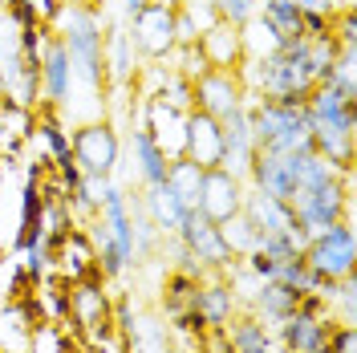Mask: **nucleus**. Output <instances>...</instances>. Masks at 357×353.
Wrapping results in <instances>:
<instances>
[{"instance_id": "obj_1", "label": "nucleus", "mask_w": 357, "mask_h": 353, "mask_svg": "<svg viewBox=\"0 0 357 353\" xmlns=\"http://www.w3.org/2000/svg\"><path fill=\"white\" fill-rule=\"evenodd\" d=\"M53 37L61 41L73 69V89L86 86L89 93L106 86V61H102V33H106V17H98V8L89 4H61V13L53 17Z\"/></svg>"}, {"instance_id": "obj_2", "label": "nucleus", "mask_w": 357, "mask_h": 353, "mask_svg": "<svg viewBox=\"0 0 357 353\" xmlns=\"http://www.w3.org/2000/svg\"><path fill=\"white\" fill-rule=\"evenodd\" d=\"M248 122H252V138L256 151H309L312 130H309V114L305 106H280L268 98H248Z\"/></svg>"}, {"instance_id": "obj_3", "label": "nucleus", "mask_w": 357, "mask_h": 353, "mask_svg": "<svg viewBox=\"0 0 357 353\" xmlns=\"http://www.w3.org/2000/svg\"><path fill=\"white\" fill-rule=\"evenodd\" d=\"M289 203H292V211H296L301 236L312 240V236H321V232L333 227V223L354 220V175L333 179V183H325V187L296 191Z\"/></svg>"}, {"instance_id": "obj_4", "label": "nucleus", "mask_w": 357, "mask_h": 353, "mask_svg": "<svg viewBox=\"0 0 357 353\" xmlns=\"http://www.w3.org/2000/svg\"><path fill=\"white\" fill-rule=\"evenodd\" d=\"M69 151H73V163L82 175L114 179L118 163H122V138L106 118H89L69 130Z\"/></svg>"}, {"instance_id": "obj_5", "label": "nucleus", "mask_w": 357, "mask_h": 353, "mask_svg": "<svg viewBox=\"0 0 357 353\" xmlns=\"http://www.w3.org/2000/svg\"><path fill=\"white\" fill-rule=\"evenodd\" d=\"M305 264L329 280H345L354 276V264H357V236H354V220H341L333 227H325L321 236L305 240Z\"/></svg>"}, {"instance_id": "obj_6", "label": "nucleus", "mask_w": 357, "mask_h": 353, "mask_svg": "<svg viewBox=\"0 0 357 353\" xmlns=\"http://www.w3.org/2000/svg\"><path fill=\"white\" fill-rule=\"evenodd\" d=\"M301 158H305V151H292V155H280V151H256L252 163H248L244 183L252 187V191H264V195L289 203V199L296 195V187H301Z\"/></svg>"}, {"instance_id": "obj_7", "label": "nucleus", "mask_w": 357, "mask_h": 353, "mask_svg": "<svg viewBox=\"0 0 357 353\" xmlns=\"http://www.w3.org/2000/svg\"><path fill=\"white\" fill-rule=\"evenodd\" d=\"M130 41L138 49V57L146 61H167L175 53V8H162V4H142L130 17Z\"/></svg>"}, {"instance_id": "obj_8", "label": "nucleus", "mask_w": 357, "mask_h": 353, "mask_svg": "<svg viewBox=\"0 0 357 353\" xmlns=\"http://www.w3.org/2000/svg\"><path fill=\"white\" fill-rule=\"evenodd\" d=\"M175 236H178V243L203 264V272H227V268L236 264V256H231L227 243L220 240V223L203 220L199 211H187V220L178 223Z\"/></svg>"}, {"instance_id": "obj_9", "label": "nucleus", "mask_w": 357, "mask_h": 353, "mask_svg": "<svg viewBox=\"0 0 357 353\" xmlns=\"http://www.w3.org/2000/svg\"><path fill=\"white\" fill-rule=\"evenodd\" d=\"M41 305L37 296H17L0 305V353H33L41 329Z\"/></svg>"}, {"instance_id": "obj_10", "label": "nucleus", "mask_w": 357, "mask_h": 353, "mask_svg": "<svg viewBox=\"0 0 357 353\" xmlns=\"http://www.w3.org/2000/svg\"><path fill=\"white\" fill-rule=\"evenodd\" d=\"M191 93H195V110L211 114V118H223V114H231L236 106L248 102V89L236 69H207V73H199L191 82Z\"/></svg>"}, {"instance_id": "obj_11", "label": "nucleus", "mask_w": 357, "mask_h": 353, "mask_svg": "<svg viewBox=\"0 0 357 353\" xmlns=\"http://www.w3.org/2000/svg\"><path fill=\"white\" fill-rule=\"evenodd\" d=\"M244 195H248V183L231 171H203V187H199V216L211 223L231 220L236 211H244Z\"/></svg>"}, {"instance_id": "obj_12", "label": "nucleus", "mask_w": 357, "mask_h": 353, "mask_svg": "<svg viewBox=\"0 0 357 353\" xmlns=\"http://www.w3.org/2000/svg\"><path fill=\"white\" fill-rule=\"evenodd\" d=\"M142 130L151 134V142L167 155V163L183 158V151H187V110H175V106H167L162 98L151 93L146 110H142Z\"/></svg>"}, {"instance_id": "obj_13", "label": "nucleus", "mask_w": 357, "mask_h": 353, "mask_svg": "<svg viewBox=\"0 0 357 353\" xmlns=\"http://www.w3.org/2000/svg\"><path fill=\"white\" fill-rule=\"evenodd\" d=\"M333 325H337L333 317H309V313L296 309V313H289L284 321L272 325V341L284 353H312L329 341V329H333Z\"/></svg>"}, {"instance_id": "obj_14", "label": "nucleus", "mask_w": 357, "mask_h": 353, "mask_svg": "<svg viewBox=\"0 0 357 353\" xmlns=\"http://www.w3.org/2000/svg\"><path fill=\"white\" fill-rule=\"evenodd\" d=\"M183 158H191L203 171L223 167V126H220V118H211V114H203V110H187V151H183Z\"/></svg>"}, {"instance_id": "obj_15", "label": "nucleus", "mask_w": 357, "mask_h": 353, "mask_svg": "<svg viewBox=\"0 0 357 353\" xmlns=\"http://www.w3.org/2000/svg\"><path fill=\"white\" fill-rule=\"evenodd\" d=\"M93 272H98V252L89 243L86 227H69L66 240L53 248V276L66 280V285H77V280H86Z\"/></svg>"}, {"instance_id": "obj_16", "label": "nucleus", "mask_w": 357, "mask_h": 353, "mask_svg": "<svg viewBox=\"0 0 357 353\" xmlns=\"http://www.w3.org/2000/svg\"><path fill=\"white\" fill-rule=\"evenodd\" d=\"M195 309H199L207 329H227V321L240 313V296L223 272H207L195 288Z\"/></svg>"}, {"instance_id": "obj_17", "label": "nucleus", "mask_w": 357, "mask_h": 353, "mask_svg": "<svg viewBox=\"0 0 357 353\" xmlns=\"http://www.w3.org/2000/svg\"><path fill=\"white\" fill-rule=\"evenodd\" d=\"M244 216L252 220V227H256L260 236H301V223H296L292 203L272 199V195H264V191H252V187H248Z\"/></svg>"}, {"instance_id": "obj_18", "label": "nucleus", "mask_w": 357, "mask_h": 353, "mask_svg": "<svg viewBox=\"0 0 357 353\" xmlns=\"http://www.w3.org/2000/svg\"><path fill=\"white\" fill-rule=\"evenodd\" d=\"M220 126H223V171L244 179L248 163L256 155V138H252V122H248V102L236 106L231 114H223Z\"/></svg>"}, {"instance_id": "obj_19", "label": "nucleus", "mask_w": 357, "mask_h": 353, "mask_svg": "<svg viewBox=\"0 0 357 353\" xmlns=\"http://www.w3.org/2000/svg\"><path fill=\"white\" fill-rule=\"evenodd\" d=\"M301 296H305V292L292 288V285H280V280H256V288L248 292V301H244V309L256 313L260 321H268V329H272L276 321H284L289 313H296Z\"/></svg>"}, {"instance_id": "obj_20", "label": "nucleus", "mask_w": 357, "mask_h": 353, "mask_svg": "<svg viewBox=\"0 0 357 353\" xmlns=\"http://www.w3.org/2000/svg\"><path fill=\"white\" fill-rule=\"evenodd\" d=\"M41 98L57 110H66L69 98H73V69H69V57L57 37L45 45L41 53Z\"/></svg>"}, {"instance_id": "obj_21", "label": "nucleus", "mask_w": 357, "mask_h": 353, "mask_svg": "<svg viewBox=\"0 0 357 353\" xmlns=\"http://www.w3.org/2000/svg\"><path fill=\"white\" fill-rule=\"evenodd\" d=\"M199 53L207 69H240L244 66V41H240V29L227 21H215L211 29L199 33Z\"/></svg>"}, {"instance_id": "obj_22", "label": "nucleus", "mask_w": 357, "mask_h": 353, "mask_svg": "<svg viewBox=\"0 0 357 353\" xmlns=\"http://www.w3.org/2000/svg\"><path fill=\"white\" fill-rule=\"evenodd\" d=\"M102 61H106V82H118V86H126L138 73V49H134L130 33L122 24H106V33H102Z\"/></svg>"}, {"instance_id": "obj_23", "label": "nucleus", "mask_w": 357, "mask_h": 353, "mask_svg": "<svg viewBox=\"0 0 357 353\" xmlns=\"http://www.w3.org/2000/svg\"><path fill=\"white\" fill-rule=\"evenodd\" d=\"M142 211H146V220L155 223L158 236H175L178 223L187 220V207L175 199V191L167 187V183H155V187H142Z\"/></svg>"}, {"instance_id": "obj_24", "label": "nucleus", "mask_w": 357, "mask_h": 353, "mask_svg": "<svg viewBox=\"0 0 357 353\" xmlns=\"http://www.w3.org/2000/svg\"><path fill=\"white\" fill-rule=\"evenodd\" d=\"M130 163L134 175H138V187H155L167 179V155L151 142L146 130H130Z\"/></svg>"}, {"instance_id": "obj_25", "label": "nucleus", "mask_w": 357, "mask_h": 353, "mask_svg": "<svg viewBox=\"0 0 357 353\" xmlns=\"http://www.w3.org/2000/svg\"><path fill=\"white\" fill-rule=\"evenodd\" d=\"M175 199L187 207V211H199V187H203V167H195L191 158H175L167 163V179H162Z\"/></svg>"}, {"instance_id": "obj_26", "label": "nucleus", "mask_w": 357, "mask_h": 353, "mask_svg": "<svg viewBox=\"0 0 357 353\" xmlns=\"http://www.w3.org/2000/svg\"><path fill=\"white\" fill-rule=\"evenodd\" d=\"M256 17L280 41H296L301 37V8H296V0H256Z\"/></svg>"}, {"instance_id": "obj_27", "label": "nucleus", "mask_w": 357, "mask_h": 353, "mask_svg": "<svg viewBox=\"0 0 357 353\" xmlns=\"http://www.w3.org/2000/svg\"><path fill=\"white\" fill-rule=\"evenodd\" d=\"M29 130H33V110L17 106L13 98L0 102V155H13L29 138Z\"/></svg>"}, {"instance_id": "obj_28", "label": "nucleus", "mask_w": 357, "mask_h": 353, "mask_svg": "<svg viewBox=\"0 0 357 353\" xmlns=\"http://www.w3.org/2000/svg\"><path fill=\"white\" fill-rule=\"evenodd\" d=\"M199 280L203 276H191V272H183V268H171V272H167V285H162V309H167V317H175V313L195 305Z\"/></svg>"}, {"instance_id": "obj_29", "label": "nucleus", "mask_w": 357, "mask_h": 353, "mask_svg": "<svg viewBox=\"0 0 357 353\" xmlns=\"http://www.w3.org/2000/svg\"><path fill=\"white\" fill-rule=\"evenodd\" d=\"M240 41H244V61H264V57H272L284 45L260 17H252L248 24H240Z\"/></svg>"}, {"instance_id": "obj_30", "label": "nucleus", "mask_w": 357, "mask_h": 353, "mask_svg": "<svg viewBox=\"0 0 357 353\" xmlns=\"http://www.w3.org/2000/svg\"><path fill=\"white\" fill-rule=\"evenodd\" d=\"M220 240L227 243V252L240 260V256H248L252 248H256V240H260V232L252 227V220H248L244 211H236L231 220H223L220 223Z\"/></svg>"}, {"instance_id": "obj_31", "label": "nucleus", "mask_w": 357, "mask_h": 353, "mask_svg": "<svg viewBox=\"0 0 357 353\" xmlns=\"http://www.w3.org/2000/svg\"><path fill=\"white\" fill-rule=\"evenodd\" d=\"M256 248L272 256V260H289V256H301L305 252V236H260Z\"/></svg>"}, {"instance_id": "obj_32", "label": "nucleus", "mask_w": 357, "mask_h": 353, "mask_svg": "<svg viewBox=\"0 0 357 353\" xmlns=\"http://www.w3.org/2000/svg\"><path fill=\"white\" fill-rule=\"evenodd\" d=\"M215 13H220V21L240 29V24H248L256 17V0H215Z\"/></svg>"}, {"instance_id": "obj_33", "label": "nucleus", "mask_w": 357, "mask_h": 353, "mask_svg": "<svg viewBox=\"0 0 357 353\" xmlns=\"http://www.w3.org/2000/svg\"><path fill=\"white\" fill-rule=\"evenodd\" d=\"M325 350H329V353H357V333H354V325H341V321H337L333 329H329Z\"/></svg>"}, {"instance_id": "obj_34", "label": "nucleus", "mask_w": 357, "mask_h": 353, "mask_svg": "<svg viewBox=\"0 0 357 353\" xmlns=\"http://www.w3.org/2000/svg\"><path fill=\"white\" fill-rule=\"evenodd\" d=\"M21 4H29V8H33V17H37L41 24H53V17L61 13V4H66V0H21Z\"/></svg>"}, {"instance_id": "obj_35", "label": "nucleus", "mask_w": 357, "mask_h": 353, "mask_svg": "<svg viewBox=\"0 0 357 353\" xmlns=\"http://www.w3.org/2000/svg\"><path fill=\"white\" fill-rule=\"evenodd\" d=\"M296 8L301 13H341V0H296Z\"/></svg>"}, {"instance_id": "obj_36", "label": "nucleus", "mask_w": 357, "mask_h": 353, "mask_svg": "<svg viewBox=\"0 0 357 353\" xmlns=\"http://www.w3.org/2000/svg\"><path fill=\"white\" fill-rule=\"evenodd\" d=\"M244 353H284V350H280V345H276V341L268 337L264 345H252V350H244Z\"/></svg>"}, {"instance_id": "obj_37", "label": "nucleus", "mask_w": 357, "mask_h": 353, "mask_svg": "<svg viewBox=\"0 0 357 353\" xmlns=\"http://www.w3.org/2000/svg\"><path fill=\"white\" fill-rule=\"evenodd\" d=\"M142 4H151V0H122V8H126V17H134Z\"/></svg>"}, {"instance_id": "obj_38", "label": "nucleus", "mask_w": 357, "mask_h": 353, "mask_svg": "<svg viewBox=\"0 0 357 353\" xmlns=\"http://www.w3.org/2000/svg\"><path fill=\"white\" fill-rule=\"evenodd\" d=\"M151 4H162V8H178L183 0H151Z\"/></svg>"}, {"instance_id": "obj_39", "label": "nucleus", "mask_w": 357, "mask_h": 353, "mask_svg": "<svg viewBox=\"0 0 357 353\" xmlns=\"http://www.w3.org/2000/svg\"><path fill=\"white\" fill-rule=\"evenodd\" d=\"M158 353H178V350H175V345H162V350H158Z\"/></svg>"}, {"instance_id": "obj_40", "label": "nucleus", "mask_w": 357, "mask_h": 353, "mask_svg": "<svg viewBox=\"0 0 357 353\" xmlns=\"http://www.w3.org/2000/svg\"><path fill=\"white\" fill-rule=\"evenodd\" d=\"M69 4H89V8H93V0H69Z\"/></svg>"}, {"instance_id": "obj_41", "label": "nucleus", "mask_w": 357, "mask_h": 353, "mask_svg": "<svg viewBox=\"0 0 357 353\" xmlns=\"http://www.w3.org/2000/svg\"><path fill=\"white\" fill-rule=\"evenodd\" d=\"M187 353H207V350H199V345H195V350H187Z\"/></svg>"}, {"instance_id": "obj_42", "label": "nucleus", "mask_w": 357, "mask_h": 353, "mask_svg": "<svg viewBox=\"0 0 357 353\" xmlns=\"http://www.w3.org/2000/svg\"><path fill=\"white\" fill-rule=\"evenodd\" d=\"M102 4H106V0H93V8H102Z\"/></svg>"}, {"instance_id": "obj_43", "label": "nucleus", "mask_w": 357, "mask_h": 353, "mask_svg": "<svg viewBox=\"0 0 357 353\" xmlns=\"http://www.w3.org/2000/svg\"><path fill=\"white\" fill-rule=\"evenodd\" d=\"M312 353H329V350H325V345H321V350H312Z\"/></svg>"}, {"instance_id": "obj_44", "label": "nucleus", "mask_w": 357, "mask_h": 353, "mask_svg": "<svg viewBox=\"0 0 357 353\" xmlns=\"http://www.w3.org/2000/svg\"><path fill=\"white\" fill-rule=\"evenodd\" d=\"M0 13H4V0H0Z\"/></svg>"}]
</instances>
